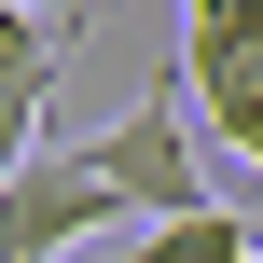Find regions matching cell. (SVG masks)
Returning a JSON list of instances; mask_svg holds the SVG:
<instances>
[{
    "label": "cell",
    "instance_id": "obj_2",
    "mask_svg": "<svg viewBox=\"0 0 263 263\" xmlns=\"http://www.w3.org/2000/svg\"><path fill=\"white\" fill-rule=\"evenodd\" d=\"M125 208H111V180L83 166V153H28L14 180H0V263H69L83 236H111Z\"/></svg>",
    "mask_w": 263,
    "mask_h": 263
},
{
    "label": "cell",
    "instance_id": "obj_3",
    "mask_svg": "<svg viewBox=\"0 0 263 263\" xmlns=\"http://www.w3.org/2000/svg\"><path fill=\"white\" fill-rule=\"evenodd\" d=\"M166 69H180L194 125H222V153L263 166V55H166Z\"/></svg>",
    "mask_w": 263,
    "mask_h": 263
},
{
    "label": "cell",
    "instance_id": "obj_1",
    "mask_svg": "<svg viewBox=\"0 0 263 263\" xmlns=\"http://www.w3.org/2000/svg\"><path fill=\"white\" fill-rule=\"evenodd\" d=\"M97 180H111V208L125 222H166V208H208V153H194V97H180V69L139 97V111H111L97 139H69Z\"/></svg>",
    "mask_w": 263,
    "mask_h": 263
},
{
    "label": "cell",
    "instance_id": "obj_6",
    "mask_svg": "<svg viewBox=\"0 0 263 263\" xmlns=\"http://www.w3.org/2000/svg\"><path fill=\"white\" fill-rule=\"evenodd\" d=\"M180 55H263V0H180Z\"/></svg>",
    "mask_w": 263,
    "mask_h": 263
},
{
    "label": "cell",
    "instance_id": "obj_4",
    "mask_svg": "<svg viewBox=\"0 0 263 263\" xmlns=\"http://www.w3.org/2000/svg\"><path fill=\"white\" fill-rule=\"evenodd\" d=\"M250 250H263V236L222 208V194H208V208H166V222H139L125 250H97V263H250Z\"/></svg>",
    "mask_w": 263,
    "mask_h": 263
},
{
    "label": "cell",
    "instance_id": "obj_8",
    "mask_svg": "<svg viewBox=\"0 0 263 263\" xmlns=\"http://www.w3.org/2000/svg\"><path fill=\"white\" fill-rule=\"evenodd\" d=\"M250 263H263V250H250Z\"/></svg>",
    "mask_w": 263,
    "mask_h": 263
},
{
    "label": "cell",
    "instance_id": "obj_7",
    "mask_svg": "<svg viewBox=\"0 0 263 263\" xmlns=\"http://www.w3.org/2000/svg\"><path fill=\"white\" fill-rule=\"evenodd\" d=\"M69 14H83V0H69Z\"/></svg>",
    "mask_w": 263,
    "mask_h": 263
},
{
    "label": "cell",
    "instance_id": "obj_5",
    "mask_svg": "<svg viewBox=\"0 0 263 263\" xmlns=\"http://www.w3.org/2000/svg\"><path fill=\"white\" fill-rule=\"evenodd\" d=\"M55 69H69V28H42L28 0H0V125H42Z\"/></svg>",
    "mask_w": 263,
    "mask_h": 263
}]
</instances>
